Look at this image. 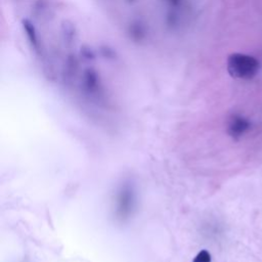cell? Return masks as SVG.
<instances>
[{"instance_id": "8992f818", "label": "cell", "mask_w": 262, "mask_h": 262, "mask_svg": "<svg viewBox=\"0 0 262 262\" xmlns=\"http://www.w3.org/2000/svg\"><path fill=\"white\" fill-rule=\"evenodd\" d=\"M22 25H23L24 32L27 36L29 43H30L31 47L36 52H39L40 51V40H39V36H38V33H37L34 24L30 20L26 19V20H23Z\"/></svg>"}, {"instance_id": "30bf717a", "label": "cell", "mask_w": 262, "mask_h": 262, "mask_svg": "<svg viewBox=\"0 0 262 262\" xmlns=\"http://www.w3.org/2000/svg\"><path fill=\"white\" fill-rule=\"evenodd\" d=\"M83 53H82V55L85 57V59H88V60H90V59H93V56H94V54H93V52L90 50V49H83V51H82Z\"/></svg>"}, {"instance_id": "277c9868", "label": "cell", "mask_w": 262, "mask_h": 262, "mask_svg": "<svg viewBox=\"0 0 262 262\" xmlns=\"http://www.w3.org/2000/svg\"><path fill=\"white\" fill-rule=\"evenodd\" d=\"M250 128V122L239 115L231 116L227 122V133L234 139L241 138Z\"/></svg>"}, {"instance_id": "52a82bcc", "label": "cell", "mask_w": 262, "mask_h": 262, "mask_svg": "<svg viewBox=\"0 0 262 262\" xmlns=\"http://www.w3.org/2000/svg\"><path fill=\"white\" fill-rule=\"evenodd\" d=\"M162 1L170 8L171 11H177L184 5V0H162Z\"/></svg>"}, {"instance_id": "3957f363", "label": "cell", "mask_w": 262, "mask_h": 262, "mask_svg": "<svg viewBox=\"0 0 262 262\" xmlns=\"http://www.w3.org/2000/svg\"><path fill=\"white\" fill-rule=\"evenodd\" d=\"M134 208V197L128 186L122 187L116 199V216L124 220L130 216Z\"/></svg>"}, {"instance_id": "8fae6325", "label": "cell", "mask_w": 262, "mask_h": 262, "mask_svg": "<svg viewBox=\"0 0 262 262\" xmlns=\"http://www.w3.org/2000/svg\"><path fill=\"white\" fill-rule=\"evenodd\" d=\"M126 1L129 2V3H134L136 1V0H126Z\"/></svg>"}, {"instance_id": "7a4b0ae2", "label": "cell", "mask_w": 262, "mask_h": 262, "mask_svg": "<svg viewBox=\"0 0 262 262\" xmlns=\"http://www.w3.org/2000/svg\"><path fill=\"white\" fill-rule=\"evenodd\" d=\"M81 86L83 91L92 97H98L104 92L103 83H101L100 76L92 68L84 70L82 74Z\"/></svg>"}, {"instance_id": "6da1fadb", "label": "cell", "mask_w": 262, "mask_h": 262, "mask_svg": "<svg viewBox=\"0 0 262 262\" xmlns=\"http://www.w3.org/2000/svg\"><path fill=\"white\" fill-rule=\"evenodd\" d=\"M228 74L236 79H252L259 70V62L254 56L244 53H232L227 59Z\"/></svg>"}, {"instance_id": "5b68a950", "label": "cell", "mask_w": 262, "mask_h": 262, "mask_svg": "<svg viewBox=\"0 0 262 262\" xmlns=\"http://www.w3.org/2000/svg\"><path fill=\"white\" fill-rule=\"evenodd\" d=\"M127 33L130 40L135 43H141L148 37V28L142 21L135 20L129 24Z\"/></svg>"}, {"instance_id": "ba28073f", "label": "cell", "mask_w": 262, "mask_h": 262, "mask_svg": "<svg viewBox=\"0 0 262 262\" xmlns=\"http://www.w3.org/2000/svg\"><path fill=\"white\" fill-rule=\"evenodd\" d=\"M194 262H211V255L208 251H201L195 258Z\"/></svg>"}, {"instance_id": "9c48e42d", "label": "cell", "mask_w": 262, "mask_h": 262, "mask_svg": "<svg viewBox=\"0 0 262 262\" xmlns=\"http://www.w3.org/2000/svg\"><path fill=\"white\" fill-rule=\"evenodd\" d=\"M65 30H64V35H65V38L68 40V42H72L73 40V37H74V28H73V26L71 25H68L66 24L64 26Z\"/></svg>"}]
</instances>
